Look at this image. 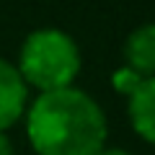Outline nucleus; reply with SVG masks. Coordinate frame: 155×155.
<instances>
[{
    "mask_svg": "<svg viewBox=\"0 0 155 155\" xmlns=\"http://www.w3.org/2000/svg\"><path fill=\"white\" fill-rule=\"evenodd\" d=\"M106 134L104 109L72 85L39 93L26 114V137L36 155H96Z\"/></svg>",
    "mask_w": 155,
    "mask_h": 155,
    "instance_id": "1",
    "label": "nucleus"
},
{
    "mask_svg": "<svg viewBox=\"0 0 155 155\" xmlns=\"http://www.w3.org/2000/svg\"><path fill=\"white\" fill-rule=\"evenodd\" d=\"M18 72L39 93L67 88L80 72V49L75 39L60 28H36L21 44Z\"/></svg>",
    "mask_w": 155,
    "mask_h": 155,
    "instance_id": "2",
    "label": "nucleus"
},
{
    "mask_svg": "<svg viewBox=\"0 0 155 155\" xmlns=\"http://www.w3.org/2000/svg\"><path fill=\"white\" fill-rule=\"evenodd\" d=\"M28 85L16 65L0 60V132L11 129L26 111Z\"/></svg>",
    "mask_w": 155,
    "mask_h": 155,
    "instance_id": "3",
    "label": "nucleus"
},
{
    "mask_svg": "<svg viewBox=\"0 0 155 155\" xmlns=\"http://www.w3.org/2000/svg\"><path fill=\"white\" fill-rule=\"evenodd\" d=\"M127 98H129L127 111H129L132 129L145 142L155 145V75L142 78V83Z\"/></svg>",
    "mask_w": 155,
    "mask_h": 155,
    "instance_id": "4",
    "label": "nucleus"
},
{
    "mask_svg": "<svg viewBox=\"0 0 155 155\" xmlns=\"http://www.w3.org/2000/svg\"><path fill=\"white\" fill-rule=\"evenodd\" d=\"M124 60L140 75H155V23H142L127 36Z\"/></svg>",
    "mask_w": 155,
    "mask_h": 155,
    "instance_id": "5",
    "label": "nucleus"
},
{
    "mask_svg": "<svg viewBox=\"0 0 155 155\" xmlns=\"http://www.w3.org/2000/svg\"><path fill=\"white\" fill-rule=\"evenodd\" d=\"M142 78H147V75H140L137 70H132L129 65H124V67H119V70H114V75H111V85H114L116 93L129 96L140 83H142Z\"/></svg>",
    "mask_w": 155,
    "mask_h": 155,
    "instance_id": "6",
    "label": "nucleus"
},
{
    "mask_svg": "<svg viewBox=\"0 0 155 155\" xmlns=\"http://www.w3.org/2000/svg\"><path fill=\"white\" fill-rule=\"evenodd\" d=\"M0 155H16V150H13L11 140L5 137V132H0Z\"/></svg>",
    "mask_w": 155,
    "mask_h": 155,
    "instance_id": "7",
    "label": "nucleus"
},
{
    "mask_svg": "<svg viewBox=\"0 0 155 155\" xmlns=\"http://www.w3.org/2000/svg\"><path fill=\"white\" fill-rule=\"evenodd\" d=\"M96 155H129V153H124V150H119V147H101Z\"/></svg>",
    "mask_w": 155,
    "mask_h": 155,
    "instance_id": "8",
    "label": "nucleus"
}]
</instances>
